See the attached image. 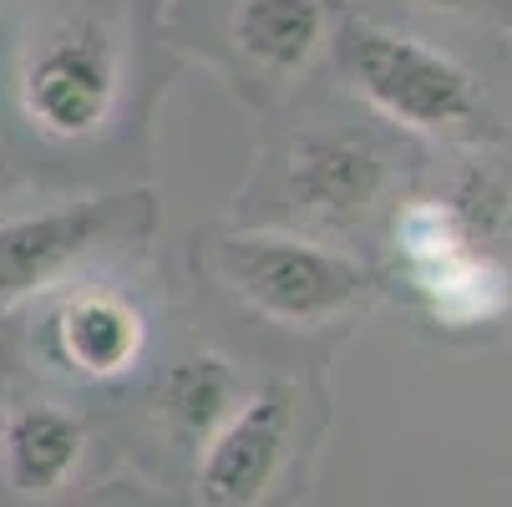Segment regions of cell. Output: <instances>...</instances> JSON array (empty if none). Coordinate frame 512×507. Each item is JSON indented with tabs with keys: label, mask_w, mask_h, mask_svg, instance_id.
<instances>
[{
	"label": "cell",
	"mask_w": 512,
	"mask_h": 507,
	"mask_svg": "<svg viewBox=\"0 0 512 507\" xmlns=\"http://www.w3.org/2000/svg\"><path fill=\"white\" fill-rule=\"evenodd\" d=\"M350 66H355V87L365 92V102L411 132L457 127L477 107L472 71L457 56L426 46L421 36L360 31L350 46Z\"/></svg>",
	"instance_id": "3"
},
{
	"label": "cell",
	"mask_w": 512,
	"mask_h": 507,
	"mask_svg": "<svg viewBox=\"0 0 512 507\" xmlns=\"http://www.w3.org/2000/svg\"><path fill=\"white\" fill-rule=\"evenodd\" d=\"M218 274L234 284V295L249 300L264 320L279 325H320L345 315L371 274H365L350 254L325 249L300 234H234L218 244Z\"/></svg>",
	"instance_id": "1"
},
{
	"label": "cell",
	"mask_w": 512,
	"mask_h": 507,
	"mask_svg": "<svg viewBox=\"0 0 512 507\" xmlns=\"http://www.w3.org/2000/svg\"><path fill=\"white\" fill-rule=\"evenodd\" d=\"M107 234V203H66L0 224V305L41 295Z\"/></svg>",
	"instance_id": "5"
},
{
	"label": "cell",
	"mask_w": 512,
	"mask_h": 507,
	"mask_svg": "<svg viewBox=\"0 0 512 507\" xmlns=\"http://www.w3.org/2000/svg\"><path fill=\"white\" fill-rule=\"evenodd\" d=\"M416 6H431V11H477L482 0H416Z\"/></svg>",
	"instance_id": "13"
},
{
	"label": "cell",
	"mask_w": 512,
	"mask_h": 507,
	"mask_svg": "<svg viewBox=\"0 0 512 507\" xmlns=\"http://www.w3.org/2000/svg\"><path fill=\"white\" fill-rule=\"evenodd\" d=\"M239 401H244L239 371L218 350H193V355L173 360L158 381V411L188 447H203L239 411Z\"/></svg>",
	"instance_id": "9"
},
{
	"label": "cell",
	"mask_w": 512,
	"mask_h": 507,
	"mask_svg": "<svg viewBox=\"0 0 512 507\" xmlns=\"http://www.w3.org/2000/svg\"><path fill=\"white\" fill-rule=\"evenodd\" d=\"M289 188L310 213L325 219H350L371 208L386 188V158L371 137L355 132H320L305 137L289 158Z\"/></svg>",
	"instance_id": "7"
},
{
	"label": "cell",
	"mask_w": 512,
	"mask_h": 507,
	"mask_svg": "<svg viewBox=\"0 0 512 507\" xmlns=\"http://www.w3.org/2000/svg\"><path fill=\"white\" fill-rule=\"evenodd\" d=\"M87 457V426L56 401L21 406L0 421V472L21 497H56Z\"/></svg>",
	"instance_id": "8"
},
{
	"label": "cell",
	"mask_w": 512,
	"mask_h": 507,
	"mask_svg": "<svg viewBox=\"0 0 512 507\" xmlns=\"http://www.w3.org/2000/svg\"><path fill=\"white\" fill-rule=\"evenodd\" d=\"M117 87L122 66L112 31L87 16L51 26L21 66V107L31 127L56 142L97 137L117 107Z\"/></svg>",
	"instance_id": "2"
},
{
	"label": "cell",
	"mask_w": 512,
	"mask_h": 507,
	"mask_svg": "<svg viewBox=\"0 0 512 507\" xmlns=\"http://www.w3.org/2000/svg\"><path fill=\"white\" fill-rule=\"evenodd\" d=\"M51 345L61 366H71L87 381H117L127 376L142 350H148V325L127 295L107 289H77L51 315Z\"/></svg>",
	"instance_id": "6"
},
{
	"label": "cell",
	"mask_w": 512,
	"mask_h": 507,
	"mask_svg": "<svg viewBox=\"0 0 512 507\" xmlns=\"http://www.w3.org/2000/svg\"><path fill=\"white\" fill-rule=\"evenodd\" d=\"M234 41L269 71H300L325 41V0H244Z\"/></svg>",
	"instance_id": "10"
},
{
	"label": "cell",
	"mask_w": 512,
	"mask_h": 507,
	"mask_svg": "<svg viewBox=\"0 0 512 507\" xmlns=\"http://www.w3.org/2000/svg\"><path fill=\"white\" fill-rule=\"evenodd\" d=\"M416 284H421V295L431 300L436 320H452V325H477L487 315H497L507 305V279L502 269L477 254V249H462L442 264H426L416 269Z\"/></svg>",
	"instance_id": "11"
},
{
	"label": "cell",
	"mask_w": 512,
	"mask_h": 507,
	"mask_svg": "<svg viewBox=\"0 0 512 507\" xmlns=\"http://www.w3.org/2000/svg\"><path fill=\"white\" fill-rule=\"evenodd\" d=\"M396 239H401V254L411 259V269L442 264V259L472 249V234L462 229L452 203H416V208H406L401 224H396Z\"/></svg>",
	"instance_id": "12"
},
{
	"label": "cell",
	"mask_w": 512,
	"mask_h": 507,
	"mask_svg": "<svg viewBox=\"0 0 512 507\" xmlns=\"http://www.w3.org/2000/svg\"><path fill=\"white\" fill-rule=\"evenodd\" d=\"M289 437H295V391L259 386L239 411L198 447V502L203 507H259L279 482Z\"/></svg>",
	"instance_id": "4"
},
{
	"label": "cell",
	"mask_w": 512,
	"mask_h": 507,
	"mask_svg": "<svg viewBox=\"0 0 512 507\" xmlns=\"http://www.w3.org/2000/svg\"><path fill=\"white\" fill-rule=\"evenodd\" d=\"M0 421H6V416H0Z\"/></svg>",
	"instance_id": "14"
}]
</instances>
